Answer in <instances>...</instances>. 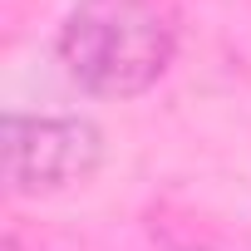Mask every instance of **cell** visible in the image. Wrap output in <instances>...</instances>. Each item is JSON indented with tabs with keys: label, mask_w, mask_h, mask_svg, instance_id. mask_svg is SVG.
Wrapping results in <instances>:
<instances>
[{
	"label": "cell",
	"mask_w": 251,
	"mask_h": 251,
	"mask_svg": "<svg viewBox=\"0 0 251 251\" xmlns=\"http://www.w3.org/2000/svg\"><path fill=\"white\" fill-rule=\"evenodd\" d=\"M59 69L94 99H138L177 59V25L158 0H79L54 35Z\"/></svg>",
	"instance_id": "obj_1"
},
{
	"label": "cell",
	"mask_w": 251,
	"mask_h": 251,
	"mask_svg": "<svg viewBox=\"0 0 251 251\" xmlns=\"http://www.w3.org/2000/svg\"><path fill=\"white\" fill-rule=\"evenodd\" d=\"M5 182L15 197H64L99 177L103 133L79 113H5Z\"/></svg>",
	"instance_id": "obj_2"
},
{
	"label": "cell",
	"mask_w": 251,
	"mask_h": 251,
	"mask_svg": "<svg viewBox=\"0 0 251 251\" xmlns=\"http://www.w3.org/2000/svg\"><path fill=\"white\" fill-rule=\"evenodd\" d=\"M163 251H212V246H163Z\"/></svg>",
	"instance_id": "obj_3"
}]
</instances>
